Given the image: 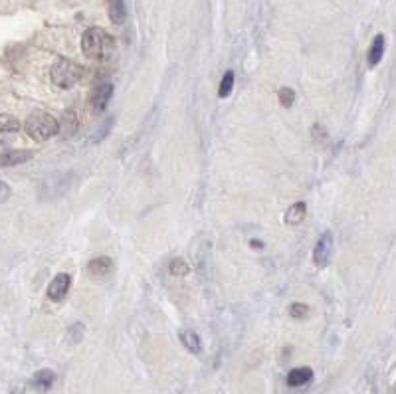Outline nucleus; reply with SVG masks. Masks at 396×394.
Masks as SVG:
<instances>
[{
  "instance_id": "obj_20",
  "label": "nucleus",
  "mask_w": 396,
  "mask_h": 394,
  "mask_svg": "<svg viewBox=\"0 0 396 394\" xmlns=\"http://www.w3.org/2000/svg\"><path fill=\"white\" fill-rule=\"evenodd\" d=\"M308 309L309 307L305 306V303H292V306H290V315H292L294 319H301V317L308 315Z\"/></svg>"
},
{
  "instance_id": "obj_14",
  "label": "nucleus",
  "mask_w": 396,
  "mask_h": 394,
  "mask_svg": "<svg viewBox=\"0 0 396 394\" xmlns=\"http://www.w3.org/2000/svg\"><path fill=\"white\" fill-rule=\"evenodd\" d=\"M180 343L185 345V349H189L194 355H200V350H202V341H200L198 333L192 331V329L180 331Z\"/></svg>"
},
{
  "instance_id": "obj_11",
  "label": "nucleus",
  "mask_w": 396,
  "mask_h": 394,
  "mask_svg": "<svg viewBox=\"0 0 396 394\" xmlns=\"http://www.w3.org/2000/svg\"><path fill=\"white\" fill-rule=\"evenodd\" d=\"M54 380H56V375L52 373V370H38L36 375H34V379H32V386L38 391L40 394H46L52 386H54Z\"/></svg>"
},
{
  "instance_id": "obj_16",
  "label": "nucleus",
  "mask_w": 396,
  "mask_h": 394,
  "mask_svg": "<svg viewBox=\"0 0 396 394\" xmlns=\"http://www.w3.org/2000/svg\"><path fill=\"white\" fill-rule=\"evenodd\" d=\"M305 212H308V206L305 203H295L287 208V212H285V222L287 224H301L303 218H305Z\"/></svg>"
},
{
  "instance_id": "obj_18",
  "label": "nucleus",
  "mask_w": 396,
  "mask_h": 394,
  "mask_svg": "<svg viewBox=\"0 0 396 394\" xmlns=\"http://www.w3.org/2000/svg\"><path fill=\"white\" fill-rule=\"evenodd\" d=\"M234 89V72H226L220 82V88H218V95L220 97H228Z\"/></svg>"
},
{
  "instance_id": "obj_2",
  "label": "nucleus",
  "mask_w": 396,
  "mask_h": 394,
  "mask_svg": "<svg viewBox=\"0 0 396 394\" xmlns=\"http://www.w3.org/2000/svg\"><path fill=\"white\" fill-rule=\"evenodd\" d=\"M24 129L28 133V137H32L38 143H42V141H48L50 137L58 135V119L50 115V113H46V111H34L26 119Z\"/></svg>"
},
{
  "instance_id": "obj_10",
  "label": "nucleus",
  "mask_w": 396,
  "mask_h": 394,
  "mask_svg": "<svg viewBox=\"0 0 396 394\" xmlns=\"http://www.w3.org/2000/svg\"><path fill=\"white\" fill-rule=\"evenodd\" d=\"M111 270H113V260L107 258V256L95 258V260H91L88 265V272L93 278H105V276L111 274Z\"/></svg>"
},
{
  "instance_id": "obj_22",
  "label": "nucleus",
  "mask_w": 396,
  "mask_h": 394,
  "mask_svg": "<svg viewBox=\"0 0 396 394\" xmlns=\"http://www.w3.org/2000/svg\"><path fill=\"white\" fill-rule=\"evenodd\" d=\"M252 246H254V248H262V246H264V244H262V242H260V240H252Z\"/></svg>"
},
{
  "instance_id": "obj_13",
  "label": "nucleus",
  "mask_w": 396,
  "mask_h": 394,
  "mask_svg": "<svg viewBox=\"0 0 396 394\" xmlns=\"http://www.w3.org/2000/svg\"><path fill=\"white\" fill-rule=\"evenodd\" d=\"M107 12L113 24H123L127 18V8H125V0H107Z\"/></svg>"
},
{
  "instance_id": "obj_21",
  "label": "nucleus",
  "mask_w": 396,
  "mask_h": 394,
  "mask_svg": "<svg viewBox=\"0 0 396 394\" xmlns=\"http://www.w3.org/2000/svg\"><path fill=\"white\" fill-rule=\"evenodd\" d=\"M10 194H12L10 187H8L4 180H0V203H6V200L10 198Z\"/></svg>"
},
{
  "instance_id": "obj_5",
  "label": "nucleus",
  "mask_w": 396,
  "mask_h": 394,
  "mask_svg": "<svg viewBox=\"0 0 396 394\" xmlns=\"http://www.w3.org/2000/svg\"><path fill=\"white\" fill-rule=\"evenodd\" d=\"M111 97H113V86L111 84H97L89 95V105L95 113H103L107 109Z\"/></svg>"
},
{
  "instance_id": "obj_1",
  "label": "nucleus",
  "mask_w": 396,
  "mask_h": 394,
  "mask_svg": "<svg viewBox=\"0 0 396 394\" xmlns=\"http://www.w3.org/2000/svg\"><path fill=\"white\" fill-rule=\"evenodd\" d=\"M82 52L93 62H107L115 54V40L102 28H88L82 36Z\"/></svg>"
},
{
  "instance_id": "obj_6",
  "label": "nucleus",
  "mask_w": 396,
  "mask_h": 394,
  "mask_svg": "<svg viewBox=\"0 0 396 394\" xmlns=\"http://www.w3.org/2000/svg\"><path fill=\"white\" fill-rule=\"evenodd\" d=\"M70 285H72V276L70 274H58L48 285V297L52 301H62L70 292Z\"/></svg>"
},
{
  "instance_id": "obj_9",
  "label": "nucleus",
  "mask_w": 396,
  "mask_h": 394,
  "mask_svg": "<svg viewBox=\"0 0 396 394\" xmlns=\"http://www.w3.org/2000/svg\"><path fill=\"white\" fill-rule=\"evenodd\" d=\"M313 380V370L309 366H297V368H292L290 375H287V384L294 386V388H299V386H305Z\"/></svg>"
},
{
  "instance_id": "obj_12",
  "label": "nucleus",
  "mask_w": 396,
  "mask_h": 394,
  "mask_svg": "<svg viewBox=\"0 0 396 394\" xmlns=\"http://www.w3.org/2000/svg\"><path fill=\"white\" fill-rule=\"evenodd\" d=\"M77 125H79V121H77V115H75L74 111H66L64 117H62V121H58V133L62 137L70 139L77 131Z\"/></svg>"
},
{
  "instance_id": "obj_7",
  "label": "nucleus",
  "mask_w": 396,
  "mask_h": 394,
  "mask_svg": "<svg viewBox=\"0 0 396 394\" xmlns=\"http://www.w3.org/2000/svg\"><path fill=\"white\" fill-rule=\"evenodd\" d=\"M18 131H20V121L15 115L0 113V145L8 143Z\"/></svg>"
},
{
  "instance_id": "obj_15",
  "label": "nucleus",
  "mask_w": 396,
  "mask_h": 394,
  "mask_svg": "<svg viewBox=\"0 0 396 394\" xmlns=\"http://www.w3.org/2000/svg\"><path fill=\"white\" fill-rule=\"evenodd\" d=\"M382 56H384V36L379 34V36L375 38L373 46H370V50H368V66L375 68L382 59Z\"/></svg>"
},
{
  "instance_id": "obj_8",
  "label": "nucleus",
  "mask_w": 396,
  "mask_h": 394,
  "mask_svg": "<svg viewBox=\"0 0 396 394\" xmlns=\"http://www.w3.org/2000/svg\"><path fill=\"white\" fill-rule=\"evenodd\" d=\"M34 157L32 151H4L0 153V167H16L22 162H28Z\"/></svg>"
},
{
  "instance_id": "obj_17",
  "label": "nucleus",
  "mask_w": 396,
  "mask_h": 394,
  "mask_svg": "<svg viewBox=\"0 0 396 394\" xmlns=\"http://www.w3.org/2000/svg\"><path fill=\"white\" fill-rule=\"evenodd\" d=\"M169 272H171V276L182 278V276H187V274L191 272V265L185 262L182 258H176V260H173L171 265H169Z\"/></svg>"
},
{
  "instance_id": "obj_19",
  "label": "nucleus",
  "mask_w": 396,
  "mask_h": 394,
  "mask_svg": "<svg viewBox=\"0 0 396 394\" xmlns=\"http://www.w3.org/2000/svg\"><path fill=\"white\" fill-rule=\"evenodd\" d=\"M279 103L283 107H292L295 103V91L292 88H281L279 89Z\"/></svg>"
},
{
  "instance_id": "obj_3",
  "label": "nucleus",
  "mask_w": 396,
  "mask_h": 394,
  "mask_svg": "<svg viewBox=\"0 0 396 394\" xmlns=\"http://www.w3.org/2000/svg\"><path fill=\"white\" fill-rule=\"evenodd\" d=\"M84 68L79 64H75L74 59L59 58L52 68H50V79L52 84L59 89L74 88L75 84L82 79Z\"/></svg>"
},
{
  "instance_id": "obj_4",
  "label": "nucleus",
  "mask_w": 396,
  "mask_h": 394,
  "mask_svg": "<svg viewBox=\"0 0 396 394\" xmlns=\"http://www.w3.org/2000/svg\"><path fill=\"white\" fill-rule=\"evenodd\" d=\"M331 254H333V234L327 230V232H323L313 248V263L317 268H325L331 260Z\"/></svg>"
}]
</instances>
